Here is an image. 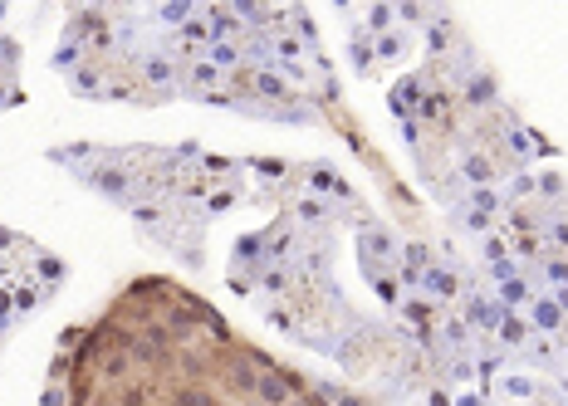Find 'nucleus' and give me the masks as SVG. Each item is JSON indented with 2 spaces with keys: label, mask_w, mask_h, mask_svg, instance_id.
<instances>
[{
  "label": "nucleus",
  "mask_w": 568,
  "mask_h": 406,
  "mask_svg": "<svg viewBox=\"0 0 568 406\" xmlns=\"http://www.w3.org/2000/svg\"><path fill=\"white\" fill-rule=\"evenodd\" d=\"M397 259H402V245H397V235H392L387 225H377V221L358 225V269H363L368 284L382 279V275H392Z\"/></svg>",
  "instance_id": "obj_1"
},
{
  "label": "nucleus",
  "mask_w": 568,
  "mask_h": 406,
  "mask_svg": "<svg viewBox=\"0 0 568 406\" xmlns=\"http://www.w3.org/2000/svg\"><path fill=\"white\" fill-rule=\"evenodd\" d=\"M132 69H138V83H148V89H162L172 98L177 93V83H182V59H172L167 49H142L138 59H132Z\"/></svg>",
  "instance_id": "obj_2"
},
{
  "label": "nucleus",
  "mask_w": 568,
  "mask_h": 406,
  "mask_svg": "<svg viewBox=\"0 0 568 406\" xmlns=\"http://www.w3.org/2000/svg\"><path fill=\"white\" fill-rule=\"evenodd\" d=\"M504 314H510V309H500L490 294H480V289H471V294L461 299V318H466V328L485 333V338H495V328H500Z\"/></svg>",
  "instance_id": "obj_3"
},
{
  "label": "nucleus",
  "mask_w": 568,
  "mask_h": 406,
  "mask_svg": "<svg viewBox=\"0 0 568 406\" xmlns=\"http://www.w3.org/2000/svg\"><path fill=\"white\" fill-rule=\"evenodd\" d=\"M304 182L314 186L309 196H318V201H328V206H334V201H338V206H353V186H348L328 162H324V166H304Z\"/></svg>",
  "instance_id": "obj_4"
},
{
  "label": "nucleus",
  "mask_w": 568,
  "mask_h": 406,
  "mask_svg": "<svg viewBox=\"0 0 568 406\" xmlns=\"http://www.w3.org/2000/svg\"><path fill=\"white\" fill-rule=\"evenodd\" d=\"M461 103L475 113H490V108H500V83H495L490 69H475V74L461 83Z\"/></svg>",
  "instance_id": "obj_5"
},
{
  "label": "nucleus",
  "mask_w": 568,
  "mask_h": 406,
  "mask_svg": "<svg viewBox=\"0 0 568 406\" xmlns=\"http://www.w3.org/2000/svg\"><path fill=\"white\" fill-rule=\"evenodd\" d=\"M524 314H530V328H534V333H544V338H559L564 324H568V314L559 309V299H554V294H544V289L534 294V304L524 309Z\"/></svg>",
  "instance_id": "obj_6"
},
{
  "label": "nucleus",
  "mask_w": 568,
  "mask_h": 406,
  "mask_svg": "<svg viewBox=\"0 0 568 406\" xmlns=\"http://www.w3.org/2000/svg\"><path fill=\"white\" fill-rule=\"evenodd\" d=\"M421 98H427V79H421V74L402 79L397 89L387 93V108H392V118H417Z\"/></svg>",
  "instance_id": "obj_7"
},
{
  "label": "nucleus",
  "mask_w": 568,
  "mask_h": 406,
  "mask_svg": "<svg viewBox=\"0 0 568 406\" xmlns=\"http://www.w3.org/2000/svg\"><path fill=\"white\" fill-rule=\"evenodd\" d=\"M534 275H514V279H504V284H495V304L500 309H510V314H524V309L534 304Z\"/></svg>",
  "instance_id": "obj_8"
},
{
  "label": "nucleus",
  "mask_w": 568,
  "mask_h": 406,
  "mask_svg": "<svg viewBox=\"0 0 568 406\" xmlns=\"http://www.w3.org/2000/svg\"><path fill=\"white\" fill-rule=\"evenodd\" d=\"M495 162L485 157V152H466V157L456 162V182L466 186V191H480V186H495Z\"/></svg>",
  "instance_id": "obj_9"
},
{
  "label": "nucleus",
  "mask_w": 568,
  "mask_h": 406,
  "mask_svg": "<svg viewBox=\"0 0 568 406\" xmlns=\"http://www.w3.org/2000/svg\"><path fill=\"white\" fill-rule=\"evenodd\" d=\"M495 338H500V348L514 358V352L530 348L534 328H530V318H524V314H504V318H500V328H495Z\"/></svg>",
  "instance_id": "obj_10"
},
{
  "label": "nucleus",
  "mask_w": 568,
  "mask_h": 406,
  "mask_svg": "<svg viewBox=\"0 0 568 406\" xmlns=\"http://www.w3.org/2000/svg\"><path fill=\"white\" fill-rule=\"evenodd\" d=\"M255 392H260V406H289L294 402V377L289 372H265V377H255Z\"/></svg>",
  "instance_id": "obj_11"
},
{
  "label": "nucleus",
  "mask_w": 568,
  "mask_h": 406,
  "mask_svg": "<svg viewBox=\"0 0 568 406\" xmlns=\"http://www.w3.org/2000/svg\"><path fill=\"white\" fill-rule=\"evenodd\" d=\"M441 352H475V333L466 328V318L461 314H446L441 318Z\"/></svg>",
  "instance_id": "obj_12"
},
{
  "label": "nucleus",
  "mask_w": 568,
  "mask_h": 406,
  "mask_svg": "<svg viewBox=\"0 0 568 406\" xmlns=\"http://www.w3.org/2000/svg\"><path fill=\"white\" fill-rule=\"evenodd\" d=\"M373 49H377V64H402V59H407V49H411V35L397 25V30H387V35H377Z\"/></svg>",
  "instance_id": "obj_13"
},
{
  "label": "nucleus",
  "mask_w": 568,
  "mask_h": 406,
  "mask_svg": "<svg viewBox=\"0 0 568 406\" xmlns=\"http://www.w3.org/2000/svg\"><path fill=\"white\" fill-rule=\"evenodd\" d=\"M534 279L544 284V294H559V289H568V255H554V250H549Z\"/></svg>",
  "instance_id": "obj_14"
},
{
  "label": "nucleus",
  "mask_w": 568,
  "mask_h": 406,
  "mask_svg": "<svg viewBox=\"0 0 568 406\" xmlns=\"http://www.w3.org/2000/svg\"><path fill=\"white\" fill-rule=\"evenodd\" d=\"M348 64H353L358 74H368V69L377 64V49H373V35H368V30H353V39H348Z\"/></svg>",
  "instance_id": "obj_15"
},
{
  "label": "nucleus",
  "mask_w": 568,
  "mask_h": 406,
  "mask_svg": "<svg viewBox=\"0 0 568 406\" xmlns=\"http://www.w3.org/2000/svg\"><path fill=\"white\" fill-rule=\"evenodd\" d=\"M510 255L520 259V265H544L549 245H544V235H510Z\"/></svg>",
  "instance_id": "obj_16"
},
{
  "label": "nucleus",
  "mask_w": 568,
  "mask_h": 406,
  "mask_svg": "<svg viewBox=\"0 0 568 406\" xmlns=\"http://www.w3.org/2000/svg\"><path fill=\"white\" fill-rule=\"evenodd\" d=\"M152 20H157V25H167V30H182L187 20H196V0H167V5L152 10Z\"/></svg>",
  "instance_id": "obj_17"
},
{
  "label": "nucleus",
  "mask_w": 568,
  "mask_h": 406,
  "mask_svg": "<svg viewBox=\"0 0 568 406\" xmlns=\"http://www.w3.org/2000/svg\"><path fill=\"white\" fill-rule=\"evenodd\" d=\"M402 269H417V275H427L431 265H437V250H431L427 241H407L402 245V259H397Z\"/></svg>",
  "instance_id": "obj_18"
},
{
  "label": "nucleus",
  "mask_w": 568,
  "mask_h": 406,
  "mask_svg": "<svg viewBox=\"0 0 568 406\" xmlns=\"http://www.w3.org/2000/svg\"><path fill=\"white\" fill-rule=\"evenodd\" d=\"M69 93H74V98H103V83H98V69L79 64V69H74V74H69Z\"/></svg>",
  "instance_id": "obj_19"
},
{
  "label": "nucleus",
  "mask_w": 568,
  "mask_h": 406,
  "mask_svg": "<svg viewBox=\"0 0 568 406\" xmlns=\"http://www.w3.org/2000/svg\"><path fill=\"white\" fill-rule=\"evenodd\" d=\"M196 172L201 176H241L245 162H231V157H221V152H201V157H196Z\"/></svg>",
  "instance_id": "obj_20"
},
{
  "label": "nucleus",
  "mask_w": 568,
  "mask_h": 406,
  "mask_svg": "<svg viewBox=\"0 0 568 406\" xmlns=\"http://www.w3.org/2000/svg\"><path fill=\"white\" fill-rule=\"evenodd\" d=\"M363 30H368V35H387V30H397V10H392V5H368L363 10Z\"/></svg>",
  "instance_id": "obj_21"
},
{
  "label": "nucleus",
  "mask_w": 568,
  "mask_h": 406,
  "mask_svg": "<svg viewBox=\"0 0 568 406\" xmlns=\"http://www.w3.org/2000/svg\"><path fill=\"white\" fill-rule=\"evenodd\" d=\"M534 201V172H514L504 186V206H530Z\"/></svg>",
  "instance_id": "obj_22"
},
{
  "label": "nucleus",
  "mask_w": 568,
  "mask_h": 406,
  "mask_svg": "<svg viewBox=\"0 0 568 406\" xmlns=\"http://www.w3.org/2000/svg\"><path fill=\"white\" fill-rule=\"evenodd\" d=\"M260 289L265 294H289V289H294V265H270L260 275Z\"/></svg>",
  "instance_id": "obj_23"
},
{
  "label": "nucleus",
  "mask_w": 568,
  "mask_h": 406,
  "mask_svg": "<svg viewBox=\"0 0 568 406\" xmlns=\"http://www.w3.org/2000/svg\"><path fill=\"white\" fill-rule=\"evenodd\" d=\"M568 191V182L559 172H539L534 176V196H539V201H549V206H559V196Z\"/></svg>",
  "instance_id": "obj_24"
},
{
  "label": "nucleus",
  "mask_w": 568,
  "mask_h": 406,
  "mask_svg": "<svg viewBox=\"0 0 568 406\" xmlns=\"http://www.w3.org/2000/svg\"><path fill=\"white\" fill-rule=\"evenodd\" d=\"M475 255H480V265H495V259L510 255V235H485V241H475Z\"/></svg>",
  "instance_id": "obj_25"
},
{
  "label": "nucleus",
  "mask_w": 568,
  "mask_h": 406,
  "mask_svg": "<svg viewBox=\"0 0 568 406\" xmlns=\"http://www.w3.org/2000/svg\"><path fill=\"white\" fill-rule=\"evenodd\" d=\"M35 275H39V284H45V289H55L59 279H64V259H59V255H39L35 259Z\"/></svg>",
  "instance_id": "obj_26"
},
{
  "label": "nucleus",
  "mask_w": 568,
  "mask_h": 406,
  "mask_svg": "<svg viewBox=\"0 0 568 406\" xmlns=\"http://www.w3.org/2000/svg\"><path fill=\"white\" fill-rule=\"evenodd\" d=\"M10 294H15V314H35L45 304V289H35V284H15Z\"/></svg>",
  "instance_id": "obj_27"
},
{
  "label": "nucleus",
  "mask_w": 568,
  "mask_h": 406,
  "mask_svg": "<svg viewBox=\"0 0 568 406\" xmlns=\"http://www.w3.org/2000/svg\"><path fill=\"white\" fill-rule=\"evenodd\" d=\"M84 55H89V49L79 45V39H64V45L55 49V59H49V64H55V69H69V74H74V64H79Z\"/></svg>",
  "instance_id": "obj_28"
},
{
  "label": "nucleus",
  "mask_w": 568,
  "mask_h": 406,
  "mask_svg": "<svg viewBox=\"0 0 568 406\" xmlns=\"http://www.w3.org/2000/svg\"><path fill=\"white\" fill-rule=\"evenodd\" d=\"M392 10H397V25H402V30H407V25H431V10H427V5H411V0H397Z\"/></svg>",
  "instance_id": "obj_29"
},
{
  "label": "nucleus",
  "mask_w": 568,
  "mask_h": 406,
  "mask_svg": "<svg viewBox=\"0 0 568 406\" xmlns=\"http://www.w3.org/2000/svg\"><path fill=\"white\" fill-rule=\"evenodd\" d=\"M235 206V186H221V191H211V201L201 206V221H211V216H225Z\"/></svg>",
  "instance_id": "obj_30"
},
{
  "label": "nucleus",
  "mask_w": 568,
  "mask_h": 406,
  "mask_svg": "<svg viewBox=\"0 0 568 406\" xmlns=\"http://www.w3.org/2000/svg\"><path fill=\"white\" fill-rule=\"evenodd\" d=\"M500 392L504 397H534V377H524V372H504V382H500Z\"/></svg>",
  "instance_id": "obj_31"
},
{
  "label": "nucleus",
  "mask_w": 568,
  "mask_h": 406,
  "mask_svg": "<svg viewBox=\"0 0 568 406\" xmlns=\"http://www.w3.org/2000/svg\"><path fill=\"white\" fill-rule=\"evenodd\" d=\"M10 289H15V284H0V338H5V333L10 328H15V294H10Z\"/></svg>",
  "instance_id": "obj_32"
},
{
  "label": "nucleus",
  "mask_w": 568,
  "mask_h": 406,
  "mask_svg": "<svg viewBox=\"0 0 568 406\" xmlns=\"http://www.w3.org/2000/svg\"><path fill=\"white\" fill-rule=\"evenodd\" d=\"M64 402H69V392L59 387V382H49V387L39 392V406H64Z\"/></svg>",
  "instance_id": "obj_33"
},
{
  "label": "nucleus",
  "mask_w": 568,
  "mask_h": 406,
  "mask_svg": "<svg viewBox=\"0 0 568 406\" xmlns=\"http://www.w3.org/2000/svg\"><path fill=\"white\" fill-rule=\"evenodd\" d=\"M0 64H10V69L20 64V45H15V39H10V35L0 39Z\"/></svg>",
  "instance_id": "obj_34"
},
{
  "label": "nucleus",
  "mask_w": 568,
  "mask_h": 406,
  "mask_svg": "<svg viewBox=\"0 0 568 406\" xmlns=\"http://www.w3.org/2000/svg\"><path fill=\"white\" fill-rule=\"evenodd\" d=\"M245 166H255L260 176H289V166H284V162H245Z\"/></svg>",
  "instance_id": "obj_35"
},
{
  "label": "nucleus",
  "mask_w": 568,
  "mask_h": 406,
  "mask_svg": "<svg viewBox=\"0 0 568 406\" xmlns=\"http://www.w3.org/2000/svg\"><path fill=\"white\" fill-rule=\"evenodd\" d=\"M10 103H20V89H15L5 74H0V108H10Z\"/></svg>",
  "instance_id": "obj_36"
},
{
  "label": "nucleus",
  "mask_w": 568,
  "mask_h": 406,
  "mask_svg": "<svg viewBox=\"0 0 568 406\" xmlns=\"http://www.w3.org/2000/svg\"><path fill=\"white\" fill-rule=\"evenodd\" d=\"M427 406H456V397H451V387H431L427 392Z\"/></svg>",
  "instance_id": "obj_37"
},
{
  "label": "nucleus",
  "mask_w": 568,
  "mask_h": 406,
  "mask_svg": "<svg viewBox=\"0 0 568 406\" xmlns=\"http://www.w3.org/2000/svg\"><path fill=\"white\" fill-rule=\"evenodd\" d=\"M15 245H25V241H20V231H10V225H0V255H10V250H15Z\"/></svg>",
  "instance_id": "obj_38"
},
{
  "label": "nucleus",
  "mask_w": 568,
  "mask_h": 406,
  "mask_svg": "<svg viewBox=\"0 0 568 406\" xmlns=\"http://www.w3.org/2000/svg\"><path fill=\"white\" fill-rule=\"evenodd\" d=\"M456 406H485V387H480V392H461Z\"/></svg>",
  "instance_id": "obj_39"
},
{
  "label": "nucleus",
  "mask_w": 568,
  "mask_h": 406,
  "mask_svg": "<svg viewBox=\"0 0 568 406\" xmlns=\"http://www.w3.org/2000/svg\"><path fill=\"white\" fill-rule=\"evenodd\" d=\"M554 299H559V309H564V314H568V289H559V294H554Z\"/></svg>",
  "instance_id": "obj_40"
},
{
  "label": "nucleus",
  "mask_w": 568,
  "mask_h": 406,
  "mask_svg": "<svg viewBox=\"0 0 568 406\" xmlns=\"http://www.w3.org/2000/svg\"><path fill=\"white\" fill-rule=\"evenodd\" d=\"M559 392H564V406H568V372H564V377H559Z\"/></svg>",
  "instance_id": "obj_41"
}]
</instances>
